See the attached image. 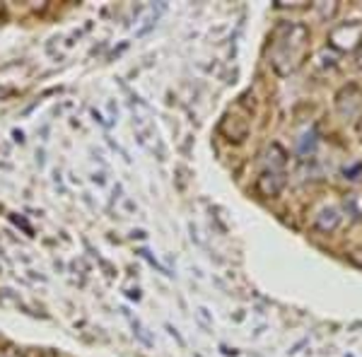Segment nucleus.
<instances>
[{"label": "nucleus", "mask_w": 362, "mask_h": 357, "mask_svg": "<svg viewBox=\"0 0 362 357\" xmlns=\"http://www.w3.org/2000/svg\"><path fill=\"white\" fill-rule=\"evenodd\" d=\"M309 56V27L302 22H280L268 39V63L278 75H293Z\"/></svg>", "instance_id": "obj_1"}, {"label": "nucleus", "mask_w": 362, "mask_h": 357, "mask_svg": "<svg viewBox=\"0 0 362 357\" xmlns=\"http://www.w3.org/2000/svg\"><path fill=\"white\" fill-rule=\"evenodd\" d=\"M288 184V152L278 143H271L261 155V167L256 174V193L264 198H278Z\"/></svg>", "instance_id": "obj_2"}, {"label": "nucleus", "mask_w": 362, "mask_h": 357, "mask_svg": "<svg viewBox=\"0 0 362 357\" xmlns=\"http://www.w3.org/2000/svg\"><path fill=\"white\" fill-rule=\"evenodd\" d=\"M329 46L334 51H341V54L358 51L362 46V22H343V25H336L329 32Z\"/></svg>", "instance_id": "obj_3"}, {"label": "nucleus", "mask_w": 362, "mask_h": 357, "mask_svg": "<svg viewBox=\"0 0 362 357\" xmlns=\"http://www.w3.org/2000/svg\"><path fill=\"white\" fill-rule=\"evenodd\" d=\"M249 131H251V119L247 114H239V107L227 111L223 124H220V133H223L230 143H242V140L249 136Z\"/></svg>", "instance_id": "obj_4"}, {"label": "nucleus", "mask_w": 362, "mask_h": 357, "mask_svg": "<svg viewBox=\"0 0 362 357\" xmlns=\"http://www.w3.org/2000/svg\"><path fill=\"white\" fill-rule=\"evenodd\" d=\"M343 222V213L338 206H321L312 218V227L321 234H331L341 227Z\"/></svg>", "instance_id": "obj_5"}, {"label": "nucleus", "mask_w": 362, "mask_h": 357, "mask_svg": "<svg viewBox=\"0 0 362 357\" xmlns=\"http://www.w3.org/2000/svg\"><path fill=\"white\" fill-rule=\"evenodd\" d=\"M343 206H346L348 215H353L355 220H362V191H350L343 198Z\"/></svg>", "instance_id": "obj_6"}, {"label": "nucleus", "mask_w": 362, "mask_h": 357, "mask_svg": "<svg viewBox=\"0 0 362 357\" xmlns=\"http://www.w3.org/2000/svg\"><path fill=\"white\" fill-rule=\"evenodd\" d=\"M314 10H321L326 20H329V17H334V13H336V3L329 5V8H326V5H321V3H317V5H314Z\"/></svg>", "instance_id": "obj_7"}]
</instances>
